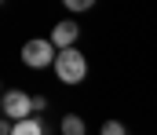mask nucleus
<instances>
[{"mask_svg": "<svg viewBox=\"0 0 157 135\" xmlns=\"http://www.w3.org/2000/svg\"><path fill=\"white\" fill-rule=\"evenodd\" d=\"M55 73H59L62 84H80V81L88 77V62H84V55H80L77 47H66V51H59V58H55Z\"/></svg>", "mask_w": 157, "mask_h": 135, "instance_id": "1", "label": "nucleus"}, {"mask_svg": "<svg viewBox=\"0 0 157 135\" xmlns=\"http://www.w3.org/2000/svg\"><path fill=\"white\" fill-rule=\"evenodd\" d=\"M55 58H59V51H55L51 40H44V37H33V40L22 44V62L29 69H48V66H55Z\"/></svg>", "mask_w": 157, "mask_h": 135, "instance_id": "2", "label": "nucleus"}, {"mask_svg": "<svg viewBox=\"0 0 157 135\" xmlns=\"http://www.w3.org/2000/svg\"><path fill=\"white\" fill-rule=\"evenodd\" d=\"M0 106H4V117L15 121V124L26 121V117H33V95H26V91H4Z\"/></svg>", "mask_w": 157, "mask_h": 135, "instance_id": "3", "label": "nucleus"}, {"mask_svg": "<svg viewBox=\"0 0 157 135\" xmlns=\"http://www.w3.org/2000/svg\"><path fill=\"white\" fill-rule=\"evenodd\" d=\"M80 37V26L73 18H66V22H59L55 29H51V44L59 47V51H66V47H73V40Z\"/></svg>", "mask_w": 157, "mask_h": 135, "instance_id": "4", "label": "nucleus"}, {"mask_svg": "<svg viewBox=\"0 0 157 135\" xmlns=\"http://www.w3.org/2000/svg\"><path fill=\"white\" fill-rule=\"evenodd\" d=\"M11 135H44V124H40L37 117H26V121L11 124Z\"/></svg>", "mask_w": 157, "mask_h": 135, "instance_id": "5", "label": "nucleus"}, {"mask_svg": "<svg viewBox=\"0 0 157 135\" xmlns=\"http://www.w3.org/2000/svg\"><path fill=\"white\" fill-rule=\"evenodd\" d=\"M62 135H84V121L77 113H66L62 117Z\"/></svg>", "mask_w": 157, "mask_h": 135, "instance_id": "6", "label": "nucleus"}, {"mask_svg": "<svg viewBox=\"0 0 157 135\" xmlns=\"http://www.w3.org/2000/svg\"><path fill=\"white\" fill-rule=\"evenodd\" d=\"M102 135H128V132H124L121 121H106V124H102Z\"/></svg>", "mask_w": 157, "mask_h": 135, "instance_id": "7", "label": "nucleus"}, {"mask_svg": "<svg viewBox=\"0 0 157 135\" xmlns=\"http://www.w3.org/2000/svg\"><path fill=\"white\" fill-rule=\"evenodd\" d=\"M62 4H66V11H88L95 0H62Z\"/></svg>", "mask_w": 157, "mask_h": 135, "instance_id": "8", "label": "nucleus"}, {"mask_svg": "<svg viewBox=\"0 0 157 135\" xmlns=\"http://www.w3.org/2000/svg\"><path fill=\"white\" fill-rule=\"evenodd\" d=\"M44 106H48V99H40V95H33V113H40Z\"/></svg>", "mask_w": 157, "mask_h": 135, "instance_id": "9", "label": "nucleus"}]
</instances>
